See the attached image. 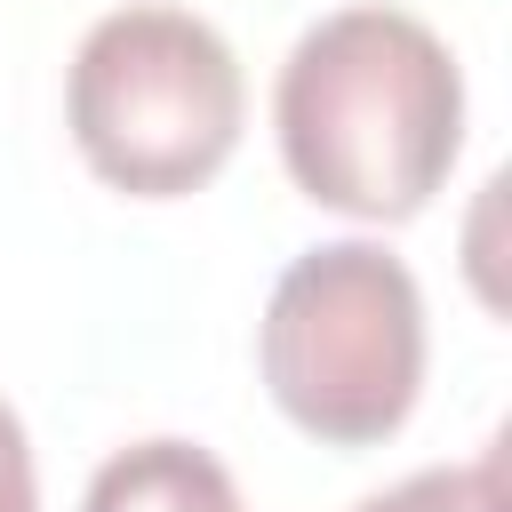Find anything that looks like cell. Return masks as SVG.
I'll list each match as a JSON object with an SVG mask.
<instances>
[{"label": "cell", "instance_id": "cell-4", "mask_svg": "<svg viewBox=\"0 0 512 512\" xmlns=\"http://www.w3.org/2000/svg\"><path fill=\"white\" fill-rule=\"evenodd\" d=\"M80 512H240L232 472L192 440H136L96 464Z\"/></svg>", "mask_w": 512, "mask_h": 512}, {"label": "cell", "instance_id": "cell-2", "mask_svg": "<svg viewBox=\"0 0 512 512\" xmlns=\"http://www.w3.org/2000/svg\"><path fill=\"white\" fill-rule=\"evenodd\" d=\"M72 144L128 200L200 192L240 144V56L192 8H112L72 56Z\"/></svg>", "mask_w": 512, "mask_h": 512}, {"label": "cell", "instance_id": "cell-1", "mask_svg": "<svg viewBox=\"0 0 512 512\" xmlns=\"http://www.w3.org/2000/svg\"><path fill=\"white\" fill-rule=\"evenodd\" d=\"M272 120L304 200L400 224L448 184L464 144V72L408 8H336L288 48Z\"/></svg>", "mask_w": 512, "mask_h": 512}, {"label": "cell", "instance_id": "cell-5", "mask_svg": "<svg viewBox=\"0 0 512 512\" xmlns=\"http://www.w3.org/2000/svg\"><path fill=\"white\" fill-rule=\"evenodd\" d=\"M360 512H504V464L496 456H480V464H432V472L392 480Z\"/></svg>", "mask_w": 512, "mask_h": 512}, {"label": "cell", "instance_id": "cell-6", "mask_svg": "<svg viewBox=\"0 0 512 512\" xmlns=\"http://www.w3.org/2000/svg\"><path fill=\"white\" fill-rule=\"evenodd\" d=\"M0 512H40V488H32V440L16 424V408L0 400Z\"/></svg>", "mask_w": 512, "mask_h": 512}, {"label": "cell", "instance_id": "cell-3", "mask_svg": "<svg viewBox=\"0 0 512 512\" xmlns=\"http://www.w3.org/2000/svg\"><path fill=\"white\" fill-rule=\"evenodd\" d=\"M256 352L288 424L328 448H376L408 424L424 384L416 272L376 240L304 248L264 304Z\"/></svg>", "mask_w": 512, "mask_h": 512}]
</instances>
